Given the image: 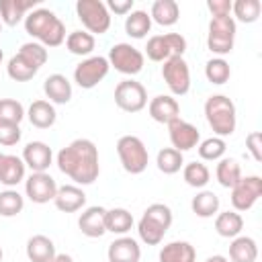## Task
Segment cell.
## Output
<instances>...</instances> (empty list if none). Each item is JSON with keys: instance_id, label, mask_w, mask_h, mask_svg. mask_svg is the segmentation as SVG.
<instances>
[{"instance_id": "1", "label": "cell", "mask_w": 262, "mask_h": 262, "mask_svg": "<svg viewBox=\"0 0 262 262\" xmlns=\"http://www.w3.org/2000/svg\"><path fill=\"white\" fill-rule=\"evenodd\" d=\"M57 168L76 184H92L100 174L98 149L94 141L80 137L57 151Z\"/></svg>"}, {"instance_id": "2", "label": "cell", "mask_w": 262, "mask_h": 262, "mask_svg": "<svg viewBox=\"0 0 262 262\" xmlns=\"http://www.w3.org/2000/svg\"><path fill=\"white\" fill-rule=\"evenodd\" d=\"M25 31L43 47H57L66 41V27L49 8L31 10L25 16Z\"/></svg>"}, {"instance_id": "3", "label": "cell", "mask_w": 262, "mask_h": 262, "mask_svg": "<svg viewBox=\"0 0 262 262\" xmlns=\"http://www.w3.org/2000/svg\"><path fill=\"white\" fill-rule=\"evenodd\" d=\"M205 117L209 127L213 129L215 137H227L235 131L237 125V115H235V104L229 96L225 94H213L205 102Z\"/></svg>"}, {"instance_id": "4", "label": "cell", "mask_w": 262, "mask_h": 262, "mask_svg": "<svg viewBox=\"0 0 262 262\" xmlns=\"http://www.w3.org/2000/svg\"><path fill=\"white\" fill-rule=\"evenodd\" d=\"M170 225H172V209L164 203H151L143 211L137 223V231L141 242H145L147 246H158L164 239Z\"/></svg>"}, {"instance_id": "5", "label": "cell", "mask_w": 262, "mask_h": 262, "mask_svg": "<svg viewBox=\"0 0 262 262\" xmlns=\"http://www.w3.org/2000/svg\"><path fill=\"white\" fill-rule=\"evenodd\" d=\"M117 154L121 160V166L129 174H141L147 168L149 154L145 143L137 135H123L117 141Z\"/></svg>"}, {"instance_id": "6", "label": "cell", "mask_w": 262, "mask_h": 262, "mask_svg": "<svg viewBox=\"0 0 262 262\" xmlns=\"http://www.w3.org/2000/svg\"><path fill=\"white\" fill-rule=\"evenodd\" d=\"M235 20L233 16H213L209 23V33H207V47L215 55H227L233 49L235 43Z\"/></svg>"}, {"instance_id": "7", "label": "cell", "mask_w": 262, "mask_h": 262, "mask_svg": "<svg viewBox=\"0 0 262 262\" xmlns=\"http://www.w3.org/2000/svg\"><path fill=\"white\" fill-rule=\"evenodd\" d=\"M76 14L82 20V25L88 29V33L102 35L111 27V12L104 2L100 0H78L76 2Z\"/></svg>"}, {"instance_id": "8", "label": "cell", "mask_w": 262, "mask_h": 262, "mask_svg": "<svg viewBox=\"0 0 262 262\" xmlns=\"http://www.w3.org/2000/svg\"><path fill=\"white\" fill-rule=\"evenodd\" d=\"M186 51V39L180 33H166V35H154L149 37L145 45V53L151 61H166L176 55H184Z\"/></svg>"}, {"instance_id": "9", "label": "cell", "mask_w": 262, "mask_h": 262, "mask_svg": "<svg viewBox=\"0 0 262 262\" xmlns=\"http://www.w3.org/2000/svg\"><path fill=\"white\" fill-rule=\"evenodd\" d=\"M108 66H113L117 72L125 74V76H135L143 70V53L133 47L131 43H117L111 47L108 51Z\"/></svg>"}, {"instance_id": "10", "label": "cell", "mask_w": 262, "mask_h": 262, "mask_svg": "<svg viewBox=\"0 0 262 262\" xmlns=\"http://www.w3.org/2000/svg\"><path fill=\"white\" fill-rule=\"evenodd\" d=\"M115 102L125 113H139L147 104V92L141 82L127 78L115 86Z\"/></svg>"}, {"instance_id": "11", "label": "cell", "mask_w": 262, "mask_h": 262, "mask_svg": "<svg viewBox=\"0 0 262 262\" xmlns=\"http://www.w3.org/2000/svg\"><path fill=\"white\" fill-rule=\"evenodd\" d=\"M162 78L166 82V86L170 88L172 94L176 96H184L190 90V70L184 57L176 55L164 61L162 66Z\"/></svg>"}, {"instance_id": "12", "label": "cell", "mask_w": 262, "mask_h": 262, "mask_svg": "<svg viewBox=\"0 0 262 262\" xmlns=\"http://www.w3.org/2000/svg\"><path fill=\"white\" fill-rule=\"evenodd\" d=\"M108 59L102 57V55H92V57H86L84 61H80L74 70V80L80 88L84 90H90L94 88L98 82H102L108 74Z\"/></svg>"}, {"instance_id": "13", "label": "cell", "mask_w": 262, "mask_h": 262, "mask_svg": "<svg viewBox=\"0 0 262 262\" xmlns=\"http://www.w3.org/2000/svg\"><path fill=\"white\" fill-rule=\"evenodd\" d=\"M262 194V178L252 174V176H242L235 186H231V205L235 211H248L256 205V201Z\"/></svg>"}, {"instance_id": "14", "label": "cell", "mask_w": 262, "mask_h": 262, "mask_svg": "<svg viewBox=\"0 0 262 262\" xmlns=\"http://www.w3.org/2000/svg\"><path fill=\"white\" fill-rule=\"evenodd\" d=\"M25 192L27 196L37 203V205H43V203H49L55 199V192H57V182L47 174V172H33L27 180H25Z\"/></svg>"}, {"instance_id": "15", "label": "cell", "mask_w": 262, "mask_h": 262, "mask_svg": "<svg viewBox=\"0 0 262 262\" xmlns=\"http://www.w3.org/2000/svg\"><path fill=\"white\" fill-rule=\"evenodd\" d=\"M168 135H170L172 147L178 149V151H188V149L196 147L199 141H201L199 129H196L192 123L182 121L180 117L174 119L172 123H168Z\"/></svg>"}, {"instance_id": "16", "label": "cell", "mask_w": 262, "mask_h": 262, "mask_svg": "<svg viewBox=\"0 0 262 262\" xmlns=\"http://www.w3.org/2000/svg\"><path fill=\"white\" fill-rule=\"evenodd\" d=\"M23 162L31 172H47L53 162V151L45 141H29L23 149Z\"/></svg>"}, {"instance_id": "17", "label": "cell", "mask_w": 262, "mask_h": 262, "mask_svg": "<svg viewBox=\"0 0 262 262\" xmlns=\"http://www.w3.org/2000/svg\"><path fill=\"white\" fill-rule=\"evenodd\" d=\"M147 111H149V117L156 123H162V125H168V123H172L174 119L180 117V104L170 94H158V96H154L149 100V104H147Z\"/></svg>"}, {"instance_id": "18", "label": "cell", "mask_w": 262, "mask_h": 262, "mask_svg": "<svg viewBox=\"0 0 262 262\" xmlns=\"http://www.w3.org/2000/svg\"><path fill=\"white\" fill-rule=\"evenodd\" d=\"M37 6L39 0H0V20L2 25L14 27Z\"/></svg>"}, {"instance_id": "19", "label": "cell", "mask_w": 262, "mask_h": 262, "mask_svg": "<svg viewBox=\"0 0 262 262\" xmlns=\"http://www.w3.org/2000/svg\"><path fill=\"white\" fill-rule=\"evenodd\" d=\"M106 256H108V262H139L141 248L133 237L121 235L108 244Z\"/></svg>"}, {"instance_id": "20", "label": "cell", "mask_w": 262, "mask_h": 262, "mask_svg": "<svg viewBox=\"0 0 262 262\" xmlns=\"http://www.w3.org/2000/svg\"><path fill=\"white\" fill-rule=\"evenodd\" d=\"M53 203L63 213H76L86 205V194L76 184H63V186H57Z\"/></svg>"}, {"instance_id": "21", "label": "cell", "mask_w": 262, "mask_h": 262, "mask_svg": "<svg viewBox=\"0 0 262 262\" xmlns=\"http://www.w3.org/2000/svg\"><path fill=\"white\" fill-rule=\"evenodd\" d=\"M104 213H106L104 207H98V205L88 207V209L80 215V219H78L80 231H82L86 237H100V235H104V233H106V227H104Z\"/></svg>"}, {"instance_id": "22", "label": "cell", "mask_w": 262, "mask_h": 262, "mask_svg": "<svg viewBox=\"0 0 262 262\" xmlns=\"http://www.w3.org/2000/svg\"><path fill=\"white\" fill-rule=\"evenodd\" d=\"M43 92L49 98V102L66 104L72 98V84L63 74H51L43 82Z\"/></svg>"}, {"instance_id": "23", "label": "cell", "mask_w": 262, "mask_h": 262, "mask_svg": "<svg viewBox=\"0 0 262 262\" xmlns=\"http://www.w3.org/2000/svg\"><path fill=\"white\" fill-rule=\"evenodd\" d=\"M25 162L23 158L14 156V154H4L2 162H0V182L4 186H16L20 180H25Z\"/></svg>"}, {"instance_id": "24", "label": "cell", "mask_w": 262, "mask_h": 262, "mask_svg": "<svg viewBox=\"0 0 262 262\" xmlns=\"http://www.w3.org/2000/svg\"><path fill=\"white\" fill-rule=\"evenodd\" d=\"M27 117H29L33 127L49 129V127H53V123L57 119V113H55V108L49 100H33L29 111H27Z\"/></svg>"}, {"instance_id": "25", "label": "cell", "mask_w": 262, "mask_h": 262, "mask_svg": "<svg viewBox=\"0 0 262 262\" xmlns=\"http://www.w3.org/2000/svg\"><path fill=\"white\" fill-rule=\"evenodd\" d=\"M55 246L47 235H33L27 242V258L31 262H51L55 258Z\"/></svg>"}, {"instance_id": "26", "label": "cell", "mask_w": 262, "mask_h": 262, "mask_svg": "<svg viewBox=\"0 0 262 262\" xmlns=\"http://www.w3.org/2000/svg\"><path fill=\"white\" fill-rule=\"evenodd\" d=\"M149 16L154 23H158L162 27H172L180 18V6L174 0H156L151 4Z\"/></svg>"}, {"instance_id": "27", "label": "cell", "mask_w": 262, "mask_h": 262, "mask_svg": "<svg viewBox=\"0 0 262 262\" xmlns=\"http://www.w3.org/2000/svg\"><path fill=\"white\" fill-rule=\"evenodd\" d=\"M196 250L188 242H170L160 250V262H194Z\"/></svg>"}, {"instance_id": "28", "label": "cell", "mask_w": 262, "mask_h": 262, "mask_svg": "<svg viewBox=\"0 0 262 262\" xmlns=\"http://www.w3.org/2000/svg\"><path fill=\"white\" fill-rule=\"evenodd\" d=\"M229 258L231 262H256L258 258V246L254 237L248 235H237L229 244Z\"/></svg>"}, {"instance_id": "29", "label": "cell", "mask_w": 262, "mask_h": 262, "mask_svg": "<svg viewBox=\"0 0 262 262\" xmlns=\"http://www.w3.org/2000/svg\"><path fill=\"white\" fill-rule=\"evenodd\" d=\"M104 227L106 231L111 233H117V235H125L131 227H133V215L123 209V207H115V209H108L104 213Z\"/></svg>"}, {"instance_id": "30", "label": "cell", "mask_w": 262, "mask_h": 262, "mask_svg": "<svg viewBox=\"0 0 262 262\" xmlns=\"http://www.w3.org/2000/svg\"><path fill=\"white\" fill-rule=\"evenodd\" d=\"M244 229V219L237 211H223L215 219V231L221 237H237Z\"/></svg>"}, {"instance_id": "31", "label": "cell", "mask_w": 262, "mask_h": 262, "mask_svg": "<svg viewBox=\"0 0 262 262\" xmlns=\"http://www.w3.org/2000/svg\"><path fill=\"white\" fill-rule=\"evenodd\" d=\"M190 209L196 217H213L215 213H219V196L213 190H201L196 192V196H192Z\"/></svg>"}, {"instance_id": "32", "label": "cell", "mask_w": 262, "mask_h": 262, "mask_svg": "<svg viewBox=\"0 0 262 262\" xmlns=\"http://www.w3.org/2000/svg\"><path fill=\"white\" fill-rule=\"evenodd\" d=\"M6 72H8V76H10L14 82H27V80H31V78L39 72V68H37L31 59H27L25 55L16 53V55L10 57V61H8V66H6Z\"/></svg>"}, {"instance_id": "33", "label": "cell", "mask_w": 262, "mask_h": 262, "mask_svg": "<svg viewBox=\"0 0 262 262\" xmlns=\"http://www.w3.org/2000/svg\"><path fill=\"white\" fill-rule=\"evenodd\" d=\"M215 176H217V182L223 188H231L242 178V168H239L237 160H233V158H221L219 164H217Z\"/></svg>"}, {"instance_id": "34", "label": "cell", "mask_w": 262, "mask_h": 262, "mask_svg": "<svg viewBox=\"0 0 262 262\" xmlns=\"http://www.w3.org/2000/svg\"><path fill=\"white\" fill-rule=\"evenodd\" d=\"M151 29V16L145 10H131L125 18V31L133 39H143Z\"/></svg>"}, {"instance_id": "35", "label": "cell", "mask_w": 262, "mask_h": 262, "mask_svg": "<svg viewBox=\"0 0 262 262\" xmlns=\"http://www.w3.org/2000/svg\"><path fill=\"white\" fill-rule=\"evenodd\" d=\"M94 45H96L94 35H90L86 31H72L66 37V47L74 55H90L92 49H94Z\"/></svg>"}, {"instance_id": "36", "label": "cell", "mask_w": 262, "mask_h": 262, "mask_svg": "<svg viewBox=\"0 0 262 262\" xmlns=\"http://www.w3.org/2000/svg\"><path fill=\"white\" fill-rule=\"evenodd\" d=\"M231 12L235 14V18L239 23L250 25V23L258 20V16L262 12V4H260V0H235V2H231Z\"/></svg>"}, {"instance_id": "37", "label": "cell", "mask_w": 262, "mask_h": 262, "mask_svg": "<svg viewBox=\"0 0 262 262\" xmlns=\"http://www.w3.org/2000/svg\"><path fill=\"white\" fill-rule=\"evenodd\" d=\"M182 176H184V182L188 186H192V188H203L211 180V172H209V168L203 162H190V164H186L184 170H182Z\"/></svg>"}, {"instance_id": "38", "label": "cell", "mask_w": 262, "mask_h": 262, "mask_svg": "<svg viewBox=\"0 0 262 262\" xmlns=\"http://www.w3.org/2000/svg\"><path fill=\"white\" fill-rule=\"evenodd\" d=\"M158 170L164 172V174H176L182 164H184V158H182V151L174 149V147H164L158 151Z\"/></svg>"}, {"instance_id": "39", "label": "cell", "mask_w": 262, "mask_h": 262, "mask_svg": "<svg viewBox=\"0 0 262 262\" xmlns=\"http://www.w3.org/2000/svg\"><path fill=\"white\" fill-rule=\"evenodd\" d=\"M205 76H207V80H209L211 84L221 86V84H225V82L229 80L231 68H229V63H227L223 57H213V59H209L207 66H205Z\"/></svg>"}, {"instance_id": "40", "label": "cell", "mask_w": 262, "mask_h": 262, "mask_svg": "<svg viewBox=\"0 0 262 262\" xmlns=\"http://www.w3.org/2000/svg\"><path fill=\"white\" fill-rule=\"evenodd\" d=\"M23 207H25V199L18 190L8 188L0 192V215L2 217H14L23 211Z\"/></svg>"}, {"instance_id": "41", "label": "cell", "mask_w": 262, "mask_h": 262, "mask_svg": "<svg viewBox=\"0 0 262 262\" xmlns=\"http://www.w3.org/2000/svg\"><path fill=\"white\" fill-rule=\"evenodd\" d=\"M196 147H199L201 160H207V162H217V160H221L223 154H225V149H227V145H225V141H223L221 137H209V139L201 141Z\"/></svg>"}, {"instance_id": "42", "label": "cell", "mask_w": 262, "mask_h": 262, "mask_svg": "<svg viewBox=\"0 0 262 262\" xmlns=\"http://www.w3.org/2000/svg\"><path fill=\"white\" fill-rule=\"evenodd\" d=\"M25 106L14 98H0V121L18 125L25 119Z\"/></svg>"}, {"instance_id": "43", "label": "cell", "mask_w": 262, "mask_h": 262, "mask_svg": "<svg viewBox=\"0 0 262 262\" xmlns=\"http://www.w3.org/2000/svg\"><path fill=\"white\" fill-rule=\"evenodd\" d=\"M18 53L20 55H25L27 59H31L39 70H41V66L47 61V49L41 45V43H23L20 45V49H18Z\"/></svg>"}, {"instance_id": "44", "label": "cell", "mask_w": 262, "mask_h": 262, "mask_svg": "<svg viewBox=\"0 0 262 262\" xmlns=\"http://www.w3.org/2000/svg\"><path fill=\"white\" fill-rule=\"evenodd\" d=\"M20 127L14 125V123H2L0 121V145H16L20 141Z\"/></svg>"}, {"instance_id": "45", "label": "cell", "mask_w": 262, "mask_h": 262, "mask_svg": "<svg viewBox=\"0 0 262 262\" xmlns=\"http://www.w3.org/2000/svg\"><path fill=\"white\" fill-rule=\"evenodd\" d=\"M246 147L252 154L254 162H262V133L260 131H252L246 137Z\"/></svg>"}, {"instance_id": "46", "label": "cell", "mask_w": 262, "mask_h": 262, "mask_svg": "<svg viewBox=\"0 0 262 262\" xmlns=\"http://www.w3.org/2000/svg\"><path fill=\"white\" fill-rule=\"evenodd\" d=\"M207 8L211 10L213 16H229L231 2L229 0H207Z\"/></svg>"}, {"instance_id": "47", "label": "cell", "mask_w": 262, "mask_h": 262, "mask_svg": "<svg viewBox=\"0 0 262 262\" xmlns=\"http://www.w3.org/2000/svg\"><path fill=\"white\" fill-rule=\"evenodd\" d=\"M106 8L113 10L115 14H129L133 8V0H108Z\"/></svg>"}, {"instance_id": "48", "label": "cell", "mask_w": 262, "mask_h": 262, "mask_svg": "<svg viewBox=\"0 0 262 262\" xmlns=\"http://www.w3.org/2000/svg\"><path fill=\"white\" fill-rule=\"evenodd\" d=\"M51 262H74L70 254H55V258Z\"/></svg>"}, {"instance_id": "49", "label": "cell", "mask_w": 262, "mask_h": 262, "mask_svg": "<svg viewBox=\"0 0 262 262\" xmlns=\"http://www.w3.org/2000/svg\"><path fill=\"white\" fill-rule=\"evenodd\" d=\"M207 262H229V260L225 256H221V254H215V256H209Z\"/></svg>"}, {"instance_id": "50", "label": "cell", "mask_w": 262, "mask_h": 262, "mask_svg": "<svg viewBox=\"0 0 262 262\" xmlns=\"http://www.w3.org/2000/svg\"><path fill=\"white\" fill-rule=\"evenodd\" d=\"M2 57H4V51L0 49V63H2Z\"/></svg>"}, {"instance_id": "51", "label": "cell", "mask_w": 262, "mask_h": 262, "mask_svg": "<svg viewBox=\"0 0 262 262\" xmlns=\"http://www.w3.org/2000/svg\"><path fill=\"white\" fill-rule=\"evenodd\" d=\"M2 256H4V252H2V248H0V262H2Z\"/></svg>"}, {"instance_id": "52", "label": "cell", "mask_w": 262, "mask_h": 262, "mask_svg": "<svg viewBox=\"0 0 262 262\" xmlns=\"http://www.w3.org/2000/svg\"><path fill=\"white\" fill-rule=\"evenodd\" d=\"M2 158H4V154H2V151H0V162H2Z\"/></svg>"}, {"instance_id": "53", "label": "cell", "mask_w": 262, "mask_h": 262, "mask_svg": "<svg viewBox=\"0 0 262 262\" xmlns=\"http://www.w3.org/2000/svg\"><path fill=\"white\" fill-rule=\"evenodd\" d=\"M0 35H2V20H0Z\"/></svg>"}]
</instances>
